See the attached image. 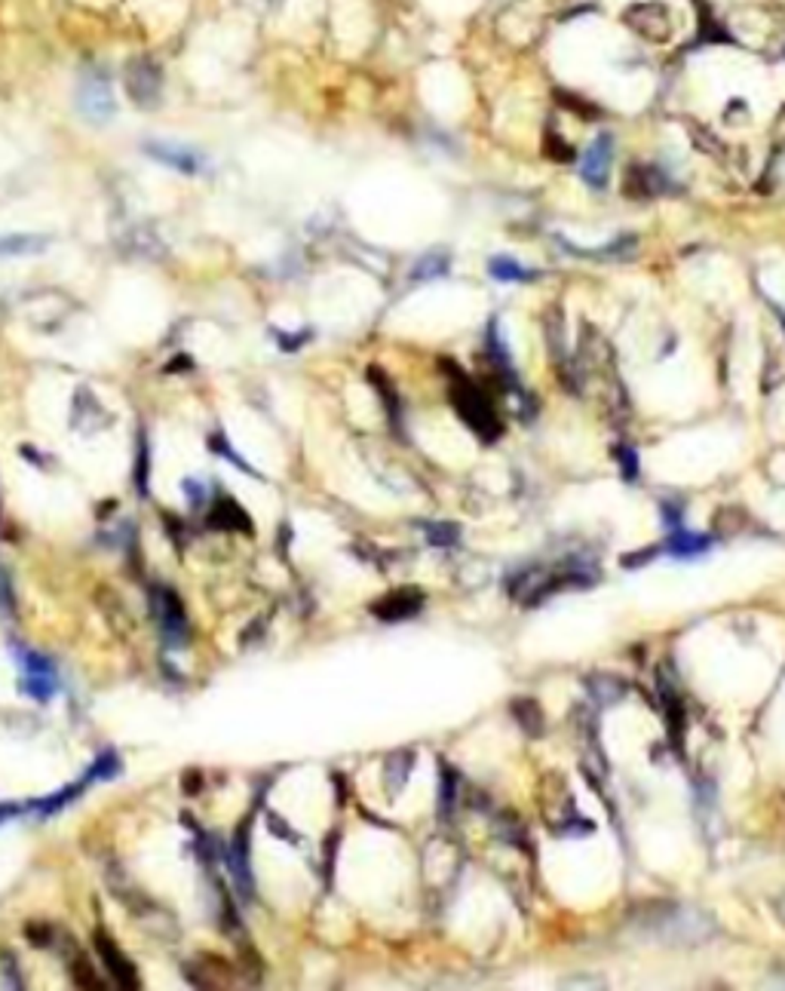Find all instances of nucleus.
I'll list each match as a JSON object with an SVG mask.
<instances>
[{"instance_id": "obj_1", "label": "nucleus", "mask_w": 785, "mask_h": 991, "mask_svg": "<svg viewBox=\"0 0 785 991\" xmlns=\"http://www.w3.org/2000/svg\"><path fill=\"white\" fill-rule=\"evenodd\" d=\"M451 402L457 406L460 418H464L470 427L475 430V433L482 436V440H497V433H500V423H497L494 418V408L491 402H488L485 397H482L479 390H475L473 384H457L455 390H451Z\"/></svg>"}, {"instance_id": "obj_2", "label": "nucleus", "mask_w": 785, "mask_h": 991, "mask_svg": "<svg viewBox=\"0 0 785 991\" xmlns=\"http://www.w3.org/2000/svg\"><path fill=\"white\" fill-rule=\"evenodd\" d=\"M77 107H81L83 117H90L92 124H107L114 117V96H111V83H107L105 74H90L81 81V92H77Z\"/></svg>"}, {"instance_id": "obj_3", "label": "nucleus", "mask_w": 785, "mask_h": 991, "mask_svg": "<svg viewBox=\"0 0 785 991\" xmlns=\"http://www.w3.org/2000/svg\"><path fill=\"white\" fill-rule=\"evenodd\" d=\"M154 608H157V620H160V629H163L166 645H172V648L184 645V638H187V617H184L182 599H178V595L172 593L169 586H160V590L154 593Z\"/></svg>"}, {"instance_id": "obj_4", "label": "nucleus", "mask_w": 785, "mask_h": 991, "mask_svg": "<svg viewBox=\"0 0 785 991\" xmlns=\"http://www.w3.org/2000/svg\"><path fill=\"white\" fill-rule=\"evenodd\" d=\"M145 154L154 157L163 167L184 172V175H200L206 169V157L187 145H178V141H145Z\"/></svg>"}, {"instance_id": "obj_5", "label": "nucleus", "mask_w": 785, "mask_h": 991, "mask_svg": "<svg viewBox=\"0 0 785 991\" xmlns=\"http://www.w3.org/2000/svg\"><path fill=\"white\" fill-rule=\"evenodd\" d=\"M423 608V593L414 590V586H399V590L387 593L384 599H378L371 605V614L384 623H399L414 617Z\"/></svg>"}, {"instance_id": "obj_6", "label": "nucleus", "mask_w": 785, "mask_h": 991, "mask_svg": "<svg viewBox=\"0 0 785 991\" xmlns=\"http://www.w3.org/2000/svg\"><path fill=\"white\" fill-rule=\"evenodd\" d=\"M610 157H614V139L608 132H602L593 145L586 148L580 163V175L589 188H604L608 182V169H610Z\"/></svg>"}, {"instance_id": "obj_7", "label": "nucleus", "mask_w": 785, "mask_h": 991, "mask_svg": "<svg viewBox=\"0 0 785 991\" xmlns=\"http://www.w3.org/2000/svg\"><path fill=\"white\" fill-rule=\"evenodd\" d=\"M96 952L102 954L105 967L111 970V979H117L120 988H139L141 986L139 973H135V967H132V961H129L126 954L117 949V943H114V939H107L102 930L96 933Z\"/></svg>"}, {"instance_id": "obj_8", "label": "nucleus", "mask_w": 785, "mask_h": 991, "mask_svg": "<svg viewBox=\"0 0 785 991\" xmlns=\"http://www.w3.org/2000/svg\"><path fill=\"white\" fill-rule=\"evenodd\" d=\"M249 820H243L240 829L234 832V841H230V853H227V866H230V875H234L236 887H240V893L252 896V866H249Z\"/></svg>"}, {"instance_id": "obj_9", "label": "nucleus", "mask_w": 785, "mask_h": 991, "mask_svg": "<svg viewBox=\"0 0 785 991\" xmlns=\"http://www.w3.org/2000/svg\"><path fill=\"white\" fill-rule=\"evenodd\" d=\"M129 96L139 105H154L160 96V71L154 68L148 59H139L129 64Z\"/></svg>"}, {"instance_id": "obj_10", "label": "nucleus", "mask_w": 785, "mask_h": 991, "mask_svg": "<svg viewBox=\"0 0 785 991\" xmlns=\"http://www.w3.org/2000/svg\"><path fill=\"white\" fill-rule=\"evenodd\" d=\"M209 525L218 531H243V534H252V519L249 513L236 504L234 498H218L215 507L209 509Z\"/></svg>"}, {"instance_id": "obj_11", "label": "nucleus", "mask_w": 785, "mask_h": 991, "mask_svg": "<svg viewBox=\"0 0 785 991\" xmlns=\"http://www.w3.org/2000/svg\"><path fill=\"white\" fill-rule=\"evenodd\" d=\"M47 246H49V236H43V234H6V236H0V258L38 255Z\"/></svg>"}, {"instance_id": "obj_12", "label": "nucleus", "mask_w": 785, "mask_h": 991, "mask_svg": "<svg viewBox=\"0 0 785 991\" xmlns=\"http://www.w3.org/2000/svg\"><path fill=\"white\" fill-rule=\"evenodd\" d=\"M488 270H491V277L500 279V283H525V279H531V270L509 255L491 258V261H488Z\"/></svg>"}, {"instance_id": "obj_13", "label": "nucleus", "mask_w": 785, "mask_h": 991, "mask_svg": "<svg viewBox=\"0 0 785 991\" xmlns=\"http://www.w3.org/2000/svg\"><path fill=\"white\" fill-rule=\"evenodd\" d=\"M705 547H709V537L690 534V531H681L678 525L672 528V537H669V552H672V556H678V559L700 556Z\"/></svg>"}, {"instance_id": "obj_14", "label": "nucleus", "mask_w": 785, "mask_h": 991, "mask_svg": "<svg viewBox=\"0 0 785 991\" xmlns=\"http://www.w3.org/2000/svg\"><path fill=\"white\" fill-rule=\"evenodd\" d=\"M86 786H90V777L77 780L74 786H68V789H59V792L49 795V799H43V801H38L34 807H38L40 814H59V810L68 807V804L74 801V799H81V792H83Z\"/></svg>"}, {"instance_id": "obj_15", "label": "nucleus", "mask_w": 785, "mask_h": 991, "mask_svg": "<svg viewBox=\"0 0 785 991\" xmlns=\"http://www.w3.org/2000/svg\"><path fill=\"white\" fill-rule=\"evenodd\" d=\"M55 681H59V679H55V672L53 675H47V672H25V694H31L34 700L47 703L49 696L55 694V688H59Z\"/></svg>"}, {"instance_id": "obj_16", "label": "nucleus", "mask_w": 785, "mask_h": 991, "mask_svg": "<svg viewBox=\"0 0 785 991\" xmlns=\"http://www.w3.org/2000/svg\"><path fill=\"white\" fill-rule=\"evenodd\" d=\"M206 445H209V451H215V455L227 457V461L234 464L236 470H243V473H246V476H255V479H261V473H255V470H252V466H249L246 461H243V457L236 455V451L230 449V445L225 442V436H218V433H215V436H209V442H206Z\"/></svg>"}, {"instance_id": "obj_17", "label": "nucleus", "mask_w": 785, "mask_h": 991, "mask_svg": "<svg viewBox=\"0 0 785 991\" xmlns=\"http://www.w3.org/2000/svg\"><path fill=\"white\" fill-rule=\"evenodd\" d=\"M513 713H516V718H518V722H522V728L528 730L531 737H537L540 730H543V718H540V709H537L531 700H518V703H513Z\"/></svg>"}, {"instance_id": "obj_18", "label": "nucleus", "mask_w": 785, "mask_h": 991, "mask_svg": "<svg viewBox=\"0 0 785 991\" xmlns=\"http://www.w3.org/2000/svg\"><path fill=\"white\" fill-rule=\"evenodd\" d=\"M117 773H120L117 752H102V756L96 758V765L90 767V773H86V777H90V782H92V780H114Z\"/></svg>"}, {"instance_id": "obj_19", "label": "nucleus", "mask_w": 785, "mask_h": 991, "mask_svg": "<svg viewBox=\"0 0 785 991\" xmlns=\"http://www.w3.org/2000/svg\"><path fill=\"white\" fill-rule=\"evenodd\" d=\"M423 531H427V541L433 543V547H451V543H457V525H451V522H430V525H423Z\"/></svg>"}, {"instance_id": "obj_20", "label": "nucleus", "mask_w": 785, "mask_h": 991, "mask_svg": "<svg viewBox=\"0 0 785 991\" xmlns=\"http://www.w3.org/2000/svg\"><path fill=\"white\" fill-rule=\"evenodd\" d=\"M445 270H448V255H445V252H433V255H427V258H421V261H417L414 277L417 279H427V277L445 274Z\"/></svg>"}, {"instance_id": "obj_21", "label": "nucleus", "mask_w": 785, "mask_h": 991, "mask_svg": "<svg viewBox=\"0 0 785 991\" xmlns=\"http://www.w3.org/2000/svg\"><path fill=\"white\" fill-rule=\"evenodd\" d=\"M150 455H148V440L141 436L139 440V464H135V485H139V494L145 498L148 494V470H150Z\"/></svg>"}, {"instance_id": "obj_22", "label": "nucleus", "mask_w": 785, "mask_h": 991, "mask_svg": "<svg viewBox=\"0 0 785 991\" xmlns=\"http://www.w3.org/2000/svg\"><path fill=\"white\" fill-rule=\"evenodd\" d=\"M445 771V780H442V814L448 816L451 807H455V795H457V777L448 771V767H442Z\"/></svg>"}, {"instance_id": "obj_23", "label": "nucleus", "mask_w": 785, "mask_h": 991, "mask_svg": "<svg viewBox=\"0 0 785 991\" xmlns=\"http://www.w3.org/2000/svg\"><path fill=\"white\" fill-rule=\"evenodd\" d=\"M304 337H307V332H301V335H279V347L294 350V347H301V341H304Z\"/></svg>"}, {"instance_id": "obj_24", "label": "nucleus", "mask_w": 785, "mask_h": 991, "mask_svg": "<svg viewBox=\"0 0 785 991\" xmlns=\"http://www.w3.org/2000/svg\"><path fill=\"white\" fill-rule=\"evenodd\" d=\"M21 807H16V804H0V823L6 820V816H16Z\"/></svg>"}]
</instances>
